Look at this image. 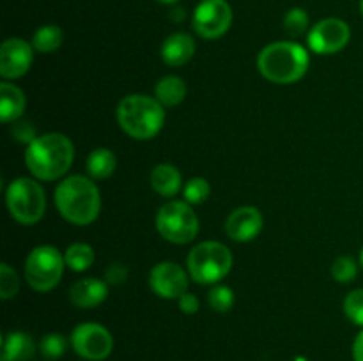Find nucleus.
Segmentation results:
<instances>
[{
	"mask_svg": "<svg viewBox=\"0 0 363 361\" xmlns=\"http://www.w3.org/2000/svg\"><path fill=\"white\" fill-rule=\"evenodd\" d=\"M74 147L62 133H46L38 137L25 151V165L39 180L60 179L71 168Z\"/></svg>",
	"mask_w": 363,
	"mask_h": 361,
	"instance_id": "f257e3e1",
	"label": "nucleus"
},
{
	"mask_svg": "<svg viewBox=\"0 0 363 361\" xmlns=\"http://www.w3.org/2000/svg\"><path fill=\"white\" fill-rule=\"evenodd\" d=\"M55 204L64 219L73 225H89L101 211V195L89 177L69 176L57 186Z\"/></svg>",
	"mask_w": 363,
	"mask_h": 361,
	"instance_id": "f03ea898",
	"label": "nucleus"
},
{
	"mask_svg": "<svg viewBox=\"0 0 363 361\" xmlns=\"http://www.w3.org/2000/svg\"><path fill=\"white\" fill-rule=\"evenodd\" d=\"M308 59L307 50L293 41L272 42L257 57V67L266 80L273 84H296L307 74Z\"/></svg>",
	"mask_w": 363,
	"mask_h": 361,
	"instance_id": "7ed1b4c3",
	"label": "nucleus"
},
{
	"mask_svg": "<svg viewBox=\"0 0 363 361\" xmlns=\"http://www.w3.org/2000/svg\"><path fill=\"white\" fill-rule=\"evenodd\" d=\"M117 120L124 133L131 138L149 140L156 137L165 124V110L156 98L131 94L117 106Z\"/></svg>",
	"mask_w": 363,
	"mask_h": 361,
	"instance_id": "20e7f679",
	"label": "nucleus"
},
{
	"mask_svg": "<svg viewBox=\"0 0 363 361\" xmlns=\"http://www.w3.org/2000/svg\"><path fill=\"white\" fill-rule=\"evenodd\" d=\"M233 268V253L218 241L197 244L188 255V273L202 285L216 283L225 278Z\"/></svg>",
	"mask_w": 363,
	"mask_h": 361,
	"instance_id": "39448f33",
	"label": "nucleus"
},
{
	"mask_svg": "<svg viewBox=\"0 0 363 361\" xmlns=\"http://www.w3.org/2000/svg\"><path fill=\"white\" fill-rule=\"evenodd\" d=\"M6 202L11 216L21 225H34L45 214V190L38 180L28 177H18L7 186Z\"/></svg>",
	"mask_w": 363,
	"mask_h": 361,
	"instance_id": "423d86ee",
	"label": "nucleus"
},
{
	"mask_svg": "<svg viewBox=\"0 0 363 361\" xmlns=\"http://www.w3.org/2000/svg\"><path fill=\"white\" fill-rule=\"evenodd\" d=\"M66 260L57 248L35 246L25 260V280L38 292H48L60 282Z\"/></svg>",
	"mask_w": 363,
	"mask_h": 361,
	"instance_id": "0eeeda50",
	"label": "nucleus"
},
{
	"mask_svg": "<svg viewBox=\"0 0 363 361\" xmlns=\"http://www.w3.org/2000/svg\"><path fill=\"white\" fill-rule=\"evenodd\" d=\"M156 229L163 239L174 244H186L199 234V218L188 202L174 200L158 211Z\"/></svg>",
	"mask_w": 363,
	"mask_h": 361,
	"instance_id": "6e6552de",
	"label": "nucleus"
},
{
	"mask_svg": "<svg viewBox=\"0 0 363 361\" xmlns=\"http://www.w3.org/2000/svg\"><path fill=\"white\" fill-rule=\"evenodd\" d=\"M71 345L78 356L89 361H103L113 349V338L108 329L96 322H84L71 333Z\"/></svg>",
	"mask_w": 363,
	"mask_h": 361,
	"instance_id": "1a4fd4ad",
	"label": "nucleus"
},
{
	"mask_svg": "<svg viewBox=\"0 0 363 361\" xmlns=\"http://www.w3.org/2000/svg\"><path fill=\"white\" fill-rule=\"evenodd\" d=\"M233 23V9L227 0H202L194 13V28L201 38L218 39Z\"/></svg>",
	"mask_w": 363,
	"mask_h": 361,
	"instance_id": "9d476101",
	"label": "nucleus"
},
{
	"mask_svg": "<svg viewBox=\"0 0 363 361\" xmlns=\"http://www.w3.org/2000/svg\"><path fill=\"white\" fill-rule=\"evenodd\" d=\"M350 25L339 18H326L308 32V46L318 55H333L350 42Z\"/></svg>",
	"mask_w": 363,
	"mask_h": 361,
	"instance_id": "9b49d317",
	"label": "nucleus"
},
{
	"mask_svg": "<svg viewBox=\"0 0 363 361\" xmlns=\"http://www.w3.org/2000/svg\"><path fill=\"white\" fill-rule=\"evenodd\" d=\"M149 285L163 299H179L188 290V275L176 262H160L151 269Z\"/></svg>",
	"mask_w": 363,
	"mask_h": 361,
	"instance_id": "f8f14e48",
	"label": "nucleus"
},
{
	"mask_svg": "<svg viewBox=\"0 0 363 361\" xmlns=\"http://www.w3.org/2000/svg\"><path fill=\"white\" fill-rule=\"evenodd\" d=\"M34 46L20 38H9L0 48V74L6 80L20 78L30 69L34 59Z\"/></svg>",
	"mask_w": 363,
	"mask_h": 361,
	"instance_id": "ddd939ff",
	"label": "nucleus"
},
{
	"mask_svg": "<svg viewBox=\"0 0 363 361\" xmlns=\"http://www.w3.org/2000/svg\"><path fill=\"white\" fill-rule=\"evenodd\" d=\"M262 230V214L257 207L243 205L234 209L225 222L227 236L238 243H248L255 239Z\"/></svg>",
	"mask_w": 363,
	"mask_h": 361,
	"instance_id": "4468645a",
	"label": "nucleus"
},
{
	"mask_svg": "<svg viewBox=\"0 0 363 361\" xmlns=\"http://www.w3.org/2000/svg\"><path fill=\"white\" fill-rule=\"evenodd\" d=\"M108 296V283L98 278H82L69 289V301L77 308H96Z\"/></svg>",
	"mask_w": 363,
	"mask_h": 361,
	"instance_id": "2eb2a0df",
	"label": "nucleus"
},
{
	"mask_svg": "<svg viewBox=\"0 0 363 361\" xmlns=\"http://www.w3.org/2000/svg\"><path fill=\"white\" fill-rule=\"evenodd\" d=\"M195 53V41L190 34L176 32L169 35L162 46V59L167 66H184Z\"/></svg>",
	"mask_w": 363,
	"mask_h": 361,
	"instance_id": "dca6fc26",
	"label": "nucleus"
},
{
	"mask_svg": "<svg viewBox=\"0 0 363 361\" xmlns=\"http://www.w3.org/2000/svg\"><path fill=\"white\" fill-rule=\"evenodd\" d=\"M34 354L35 343L27 333L13 331L4 336L0 361H30Z\"/></svg>",
	"mask_w": 363,
	"mask_h": 361,
	"instance_id": "f3484780",
	"label": "nucleus"
},
{
	"mask_svg": "<svg viewBox=\"0 0 363 361\" xmlns=\"http://www.w3.org/2000/svg\"><path fill=\"white\" fill-rule=\"evenodd\" d=\"M25 105H27V99L20 87L9 84V81L0 84V119L2 122L7 124L20 119L25 112Z\"/></svg>",
	"mask_w": 363,
	"mask_h": 361,
	"instance_id": "a211bd4d",
	"label": "nucleus"
},
{
	"mask_svg": "<svg viewBox=\"0 0 363 361\" xmlns=\"http://www.w3.org/2000/svg\"><path fill=\"white\" fill-rule=\"evenodd\" d=\"M151 186L162 197H174L183 188V179H181L179 170L170 163H162L156 165L151 172Z\"/></svg>",
	"mask_w": 363,
	"mask_h": 361,
	"instance_id": "6ab92c4d",
	"label": "nucleus"
},
{
	"mask_svg": "<svg viewBox=\"0 0 363 361\" xmlns=\"http://www.w3.org/2000/svg\"><path fill=\"white\" fill-rule=\"evenodd\" d=\"M155 96L163 106H177L186 98V84L183 81V78L176 76V74L163 76L156 84Z\"/></svg>",
	"mask_w": 363,
	"mask_h": 361,
	"instance_id": "aec40b11",
	"label": "nucleus"
},
{
	"mask_svg": "<svg viewBox=\"0 0 363 361\" xmlns=\"http://www.w3.org/2000/svg\"><path fill=\"white\" fill-rule=\"evenodd\" d=\"M116 154L110 149H94L87 158V172L92 179H106L116 172Z\"/></svg>",
	"mask_w": 363,
	"mask_h": 361,
	"instance_id": "412c9836",
	"label": "nucleus"
},
{
	"mask_svg": "<svg viewBox=\"0 0 363 361\" xmlns=\"http://www.w3.org/2000/svg\"><path fill=\"white\" fill-rule=\"evenodd\" d=\"M94 250L92 246L85 243H73L71 246H67L66 253H64V260H66V265L71 269V271H87L92 264H94Z\"/></svg>",
	"mask_w": 363,
	"mask_h": 361,
	"instance_id": "4be33fe9",
	"label": "nucleus"
},
{
	"mask_svg": "<svg viewBox=\"0 0 363 361\" xmlns=\"http://www.w3.org/2000/svg\"><path fill=\"white\" fill-rule=\"evenodd\" d=\"M62 30L57 25H45V27L38 28L32 38V46L38 50L39 53H52L62 45Z\"/></svg>",
	"mask_w": 363,
	"mask_h": 361,
	"instance_id": "5701e85b",
	"label": "nucleus"
},
{
	"mask_svg": "<svg viewBox=\"0 0 363 361\" xmlns=\"http://www.w3.org/2000/svg\"><path fill=\"white\" fill-rule=\"evenodd\" d=\"M67 350V340L60 333H48L39 342V353L48 360H59Z\"/></svg>",
	"mask_w": 363,
	"mask_h": 361,
	"instance_id": "b1692460",
	"label": "nucleus"
},
{
	"mask_svg": "<svg viewBox=\"0 0 363 361\" xmlns=\"http://www.w3.org/2000/svg\"><path fill=\"white\" fill-rule=\"evenodd\" d=\"M183 193L184 202H188V204H202V202L208 200L209 193H211V186H209L204 177H194V179L184 184Z\"/></svg>",
	"mask_w": 363,
	"mask_h": 361,
	"instance_id": "393cba45",
	"label": "nucleus"
},
{
	"mask_svg": "<svg viewBox=\"0 0 363 361\" xmlns=\"http://www.w3.org/2000/svg\"><path fill=\"white\" fill-rule=\"evenodd\" d=\"M284 28L291 38H300L308 28V14L300 7L287 11V14L284 16Z\"/></svg>",
	"mask_w": 363,
	"mask_h": 361,
	"instance_id": "a878e982",
	"label": "nucleus"
},
{
	"mask_svg": "<svg viewBox=\"0 0 363 361\" xmlns=\"http://www.w3.org/2000/svg\"><path fill=\"white\" fill-rule=\"evenodd\" d=\"M209 304L213 310L216 311H229L234 306V292L230 287L227 285H216L213 287L211 292L208 296Z\"/></svg>",
	"mask_w": 363,
	"mask_h": 361,
	"instance_id": "bb28decb",
	"label": "nucleus"
},
{
	"mask_svg": "<svg viewBox=\"0 0 363 361\" xmlns=\"http://www.w3.org/2000/svg\"><path fill=\"white\" fill-rule=\"evenodd\" d=\"M20 289V280H18L16 271L9 264L0 265V296L2 299H11L18 294Z\"/></svg>",
	"mask_w": 363,
	"mask_h": 361,
	"instance_id": "cd10ccee",
	"label": "nucleus"
},
{
	"mask_svg": "<svg viewBox=\"0 0 363 361\" xmlns=\"http://www.w3.org/2000/svg\"><path fill=\"white\" fill-rule=\"evenodd\" d=\"M344 311L357 326H363V289L351 290L344 299Z\"/></svg>",
	"mask_w": 363,
	"mask_h": 361,
	"instance_id": "c85d7f7f",
	"label": "nucleus"
},
{
	"mask_svg": "<svg viewBox=\"0 0 363 361\" xmlns=\"http://www.w3.org/2000/svg\"><path fill=\"white\" fill-rule=\"evenodd\" d=\"M358 268L357 262L350 257H337L332 264V276L339 283H350L353 282L357 276Z\"/></svg>",
	"mask_w": 363,
	"mask_h": 361,
	"instance_id": "c756f323",
	"label": "nucleus"
},
{
	"mask_svg": "<svg viewBox=\"0 0 363 361\" xmlns=\"http://www.w3.org/2000/svg\"><path fill=\"white\" fill-rule=\"evenodd\" d=\"M11 134H13L14 140L27 145H30L38 138V131H35V126L30 120H14L13 127H11Z\"/></svg>",
	"mask_w": 363,
	"mask_h": 361,
	"instance_id": "7c9ffc66",
	"label": "nucleus"
},
{
	"mask_svg": "<svg viewBox=\"0 0 363 361\" xmlns=\"http://www.w3.org/2000/svg\"><path fill=\"white\" fill-rule=\"evenodd\" d=\"M128 278V268L121 262H113L106 268L105 271V282L108 285H121V283L126 282Z\"/></svg>",
	"mask_w": 363,
	"mask_h": 361,
	"instance_id": "2f4dec72",
	"label": "nucleus"
},
{
	"mask_svg": "<svg viewBox=\"0 0 363 361\" xmlns=\"http://www.w3.org/2000/svg\"><path fill=\"white\" fill-rule=\"evenodd\" d=\"M179 308L184 314H195L199 310V299L194 294L186 292L179 297Z\"/></svg>",
	"mask_w": 363,
	"mask_h": 361,
	"instance_id": "473e14b6",
	"label": "nucleus"
},
{
	"mask_svg": "<svg viewBox=\"0 0 363 361\" xmlns=\"http://www.w3.org/2000/svg\"><path fill=\"white\" fill-rule=\"evenodd\" d=\"M353 360L354 361H363V329L358 333V336L354 338L353 343Z\"/></svg>",
	"mask_w": 363,
	"mask_h": 361,
	"instance_id": "72a5a7b5",
	"label": "nucleus"
},
{
	"mask_svg": "<svg viewBox=\"0 0 363 361\" xmlns=\"http://www.w3.org/2000/svg\"><path fill=\"white\" fill-rule=\"evenodd\" d=\"M158 2H162V4H174V2H177V0H158Z\"/></svg>",
	"mask_w": 363,
	"mask_h": 361,
	"instance_id": "f704fd0d",
	"label": "nucleus"
},
{
	"mask_svg": "<svg viewBox=\"0 0 363 361\" xmlns=\"http://www.w3.org/2000/svg\"><path fill=\"white\" fill-rule=\"evenodd\" d=\"M360 262H362V265H363V248H362V253H360Z\"/></svg>",
	"mask_w": 363,
	"mask_h": 361,
	"instance_id": "c9c22d12",
	"label": "nucleus"
},
{
	"mask_svg": "<svg viewBox=\"0 0 363 361\" xmlns=\"http://www.w3.org/2000/svg\"><path fill=\"white\" fill-rule=\"evenodd\" d=\"M360 9H362V14H363V0L360 2Z\"/></svg>",
	"mask_w": 363,
	"mask_h": 361,
	"instance_id": "e433bc0d",
	"label": "nucleus"
}]
</instances>
